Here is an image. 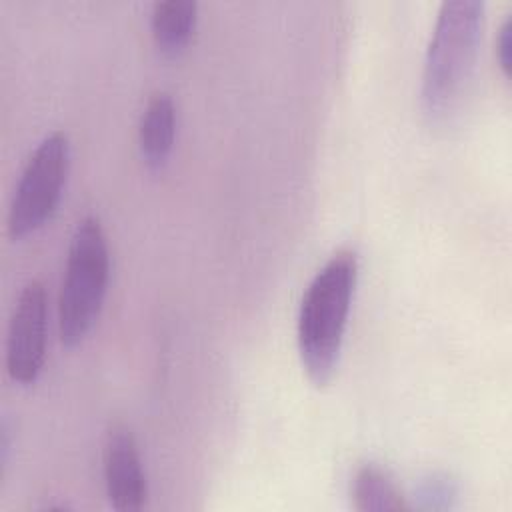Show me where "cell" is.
Instances as JSON below:
<instances>
[{
  "label": "cell",
  "instance_id": "obj_6",
  "mask_svg": "<svg viewBox=\"0 0 512 512\" xmlns=\"http://www.w3.org/2000/svg\"><path fill=\"white\" fill-rule=\"evenodd\" d=\"M102 470L108 502L114 510L136 512L148 500V480L132 430L116 422L108 428L102 446Z\"/></svg>",
  "mask_w": 512,
  "mask_h": 512
},
{
  "label": "cell",
  "instance_id": "obj_10",
  "mask_svg": "<svg viewBox=\"0 0 512 512\" xmlns=\"http://www.w3.org/2000/svg\"><path fill=\"white\" fill-rule=\"evenodd\" d=\"M416 506L422 510H450L458 498V486L448 474H428L416 486Z\"/></svg>",
  "mask_w": 512,
  "mask_h": 512
},
{
  "label": "cell",
  "instance_id": "obj_3",
  "mask_svg": "<svg viewBox=\"0 0 512 512\" xmlns=\"http://www.w3.org/2000/svg\"><path fill=\"white\" fill-rule=\"evenodd\" d=\"M110 280V250L98 216L76 222L58 294V332L66 348L78 346L94 328Z\"/></svg>",
  "mask_w": 512,
  "mask_h": 512
},
{
  "label": "cell",
  "instance_id": "obj_7",
  "mask_svg": "<svg viewBox=\"0 0 512 512\" xmlns=\"http://www.w3.org/2000/svg\"><path fill=\"white\" fill-rule=\"evenodd\" d=\"M176 140V104L166 90H154L140 114L138 148L144 164L152 170L162 168Z\"/></svg>",
  "mask_w": 512,
  "mask_h": 512
},
{
  "label": "cell",
  "instance_id": "obj_9",
  "mask_svg": "<svg viewBox=\"0 0 512 512\" xmlns=\"http://www.w3.org/2000/svg\"><path fill=\"white\" fill-rule=\"evenodd\" d=\"M352 498L360 512H406L412 508L388 470L376 462H364L356 468Z\"/></svg>",
  "mask_w": 512,
  "mask_h": 512
},
{
  "label": "cell",
  "instance_id": "obj_4",
  "mask_svg": "<svg viewBox=\"0 0 512 512\" xmlns=\"http://www.w3.org/2000/svg\"><path fill=\"white\" fill-rule=\"evenodd\" d=\"M70 170V140L62 130L46 134L26 160L14 188L6 228L12 240H20L54 214Z\"/></svg>",
  "mask_w": 512,
  "mask_h": 512
},
{
  "label": "cell",
  "instance_id": "obj_1",
  "mask_svg": "<svg viewBox=\"0 0 512 512\" xmlns=\"http://www.w3.org/2000/svg\"><path fill=\"white\" fill-rule=\"evenodd\" d=\"M484 14L486 4L478 0L440 4L420 78V106L430 122H444L460 106L476 66Z\"/></svg>",
  "mask_w": 512,
  "mask_h": 512
},
{
  "label": "cell",
  "instance_id": "obj_2",
  "mask_svg": "<svg viewBox=\"0 0 512 512\" xmlns=\"http://www.w3.org/2000/svg\"><path fill=\"white\" fill-rule=\"evenodd\" d=\"M356 282L358 256L352 248H342L324 262L302 294L296 340L302 366L316 386L330 382L336 372Z\"/></svg>",
  "mask_w": 512,
  "mask_h": 512
},
{
  "label": "cell",
  "instance_id": "obj_5",
  "mask_svg": "<svg viewBox=\"0 0 512 512\" xmlns=\"http://www.w3.org/2000/svg\"><path fill=\"white\" fill-rule=\"evenodd\" d=\"M48 298L40 280H28L12 308L6 334V370L18 384H34L46 360Z\"/></svg>",
  "mask_w": 512,
  "mask_h": 512
},
{
  "label": "cell",
  "instance_id": "obj_11",
  "mask_svg": "<svg viewBox=\"0 0 512 512\" xmlns=\"http://www.w3.org/2000/svg\"><path fill=\"white\" fill-rule=\"evenodd\" d=\"M496 56H498V64H500L504 78H510V74H512V14H508L504 18V22L500 24L498 38H496Z\"/></svg>",
  "mask_w": 512,
  "mask_h": 512
},
{
  "label": "cell",
  "instance_id": "obj_8",
  "mask_svg": "<svg viewBox=\"0 0 512 512\" xmlns=\"http://www.w3.org/2000/svg\"><path fill=\"white\" fill-rule=\"evenodd\" d=\"M198 22V4L192 0L154 2L150 30L154 44L164 54H178L190 42Z\"/></svg>",
  "mask_w": 512,
  "mask_h": 512
}]
</instances>
